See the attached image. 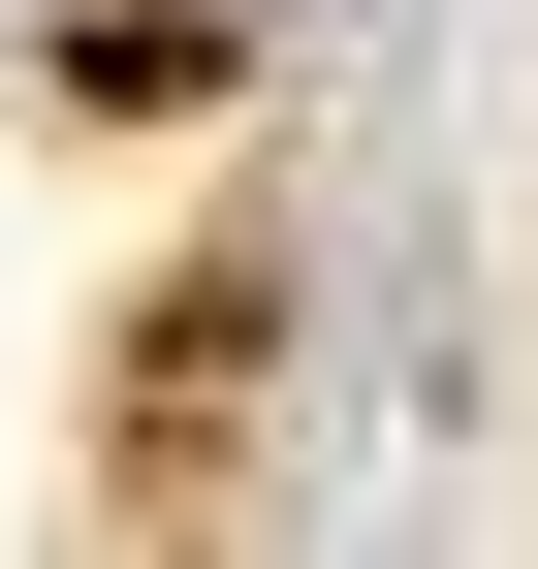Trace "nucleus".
I'll use <instances>...</instances> for the list:
<instances>
[{
  "instance_id": "nucleus-1",
  "label": "nucleus",
  "mask_w": 538,
  "mask_h": 569,
  "mask_svg": "<svg viewBox=\"0 0 538 569\" xmlns=\"http://www.w3.org/2000/svg\"><path fill=\"white\" fill-rule=\"evenodd\" d=\"M286 0H63V96H190V63H253Z\"/></svg>"
}]
</instances>
